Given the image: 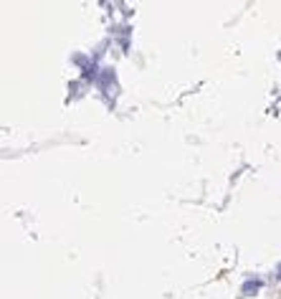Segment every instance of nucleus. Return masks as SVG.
Instances as JSON below:
<instances>
[{
    "instance_id": "nucleus-1",
    "label": "nucleus",
    "mask_w": 281,
    "mask_h": 299,
    "mask_svg": "<svg viewBox=\"0 0 281 299\" xmlns=\"http://www.w3.org/2000/svg\"><path fill=\"white\" fill-rule=\"evenodd\" d=\"M258 289V281H248L246 286H243V291H256Z\"/></svg>"
}]
</instances>
